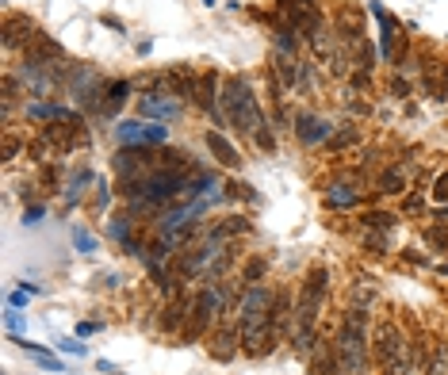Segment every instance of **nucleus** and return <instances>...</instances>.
<instances>
[{
    "instance_id": "obj_1",
    "label": "nucleus",
    "mask_w": 448,
    "mask_h": 375,
    "mask_svg": "<svg viewBox=\"0 0 448 375\" xmlns=\"http://www.w3.org/2000/svg\"><path fill=\"white\" fill-rule=\"evenodd\" d=\"M337 360L345 375H364L368 372V306L353 303L341 318L337 330Z\"/></svg>"
},
{
    "instance_id": "obj_2",
    "label": "nucleus",
    "mask_w": 448,
    "mask_h": 375,
    "mask_svg": "<svg viewBox=\"0 0 448 375\" xmlns=\"http://www.w3.org/2000/svg\"><path fill=\"white\" fill-rule=\"evenodd\" d=\"M223 108H226V123L246 130L249 138H257L265 130V115H260V104L253 96V88L246 85L241 77H230L223 88Z\"/></svg>"
},
{
    "instance_id": "obj_3",
    "label": "nucleus",
    "mask_w": 448,
    "mask_h": 375,
    "mask_svg": "<svg viewBox=\"0 0 448 375\" xmlns=\"http://www.w3.org/2000/svg\"><path fill=\"white\" fill-rule=\"evenodd\" d=\"M115 176H119V192H127V188H134V184H142L146 176L158 169V153L150 150V146H119V153H115Z\"/></svg>"
},
{
    "instance_id": "obj_4",
    "label": "nucleus",
    "mask_w": 448,
    "mask_h": 375,
    "mask_svg": "<svg viewBox=\"0 0 448 375\" xmlns=\"http://www.w3.org/2000/svg\"><path fill=\"white\" fill-rule=\"evenodd\" d=\"M326 291H330V272H326V268H311V276L303 280V291H299V306H295L299 330H314V325H318Z\"/></svg>"
},
{
    "instance_id": "obj_5",
    "label": "nucleus",
    "mask_w": 448,
    "mask_h": 375,
    "mask_svg": "<svg viewBox=\"0 0 448 375\" xmlns=\"http://www.w3.org/2000/svg\"><path fill=\"white\" fill-rule=\"evenodd\" d=\"M376 356H379V364H384L387 375L410 372V364H406V341H402V330H398V325L384 322L376 330Z\"/></svg>"
},
{
    "instance_id": "obj_6",
    "label": "nucleus",
    "mask_w": 448,
    "mask_h": 375,
    "mask_svg": "<svg viewBox=\"0 0 448 375\" xmlns=\"http://www.w3.org/2000/svg\"><path fill=\"white\" fill-rule=\"evenodd\" d=\"M169 138L165 123H150V119H123L115 127V142L119 146H161Z\"/></svg>"
},
{
    "instance_id": "obj_7",
    "label": "nucleus",
    "mask_w": 448,
    "mask_h": 375,
    "mask_svg": "<svg viewBox=\"0 0 448 375\" xmlns=\"http://www.w3.org/2000/svg\"><path fill=\"white\" fill-rule=\"evenodd\" d=\"M138 111H142V119H150V123H173V119L184 115L181 100H176V96H161V92H146L142 100H138Z\"/></svg>"
},
{
    "instance_id": "obj_8",
    "label": "nucleus",
    "mask_w": 448,
    "mask_h": 375,
    "mask_svg": "<svg viewBox=\"0 0 448 375\" xmlns=\"http://www.w3.org/2000/svg\"><path fill=\"white\" fill-rule=\"evenodd\" d=\"M372 15H376L379 27H384V58H387V62H402L406 38H402V27H398V20H391L379 0H372Z\"/></svg>"
},
{
    "instance_id": "obj_9",
    "label": "nucleus",
    "mask_w": 448,
    "mask_h": 375,
    "mask_svg": "<svg viewBox=\"0 0 448 375\" xmlns=\"http://www.w3.org/2000/svg\"><path fill=\"white\" fill-rule=\"evenodd\" d=\"M295 134L303 146H318V142H330L333 138V123L322 115H314V111H299L295 115Z\"/></svg>"
},
{
    "instance_id": "obj_10",
    "label": "nucleus",
    "mask_w": 448,
    "mask_h": 375,
    "mask_svg": "<svg viewBox=\"0 0 448 375\" xmlns=\"http://www.w3.org/2000/svg\"><path fill=\"white\" fill-rule=\"evenodd\" d=\"M272 306H276V295L268 288H249L238 303V314L241 322H257V318H272Z\"/></svg>"
},
{
    "instance_id": "obj_11",
    "label": "nucleus",
    "mask_w": 448,
    "mask_h": 375,
    "mask_svg": "<svg viewBox=\"0 0 448 375\" xmlns=\"http://www.w3.org/2000/svg\"><path fill=\"white\" fill-rule=\"evenodd\" d=\"M195 322H192V333H203L207 330V322H215L218 311H223V288H203L200 295H195Z\"/></svg>"
},
{
    "instance_id": "obj_12",
    "label": "nucleus",
    "mask_w": 448,
    "mask_h": 375,
    "mask_svg": "<svg viewBox=\"0 0 448 375\" xmlns=\"http://www.w3.org/2000/svg\"><path fill=\"white\" fill-rule=\"evenodd\" d=\"M35 38H38V31H35V23H31V20H15V15L8 20V27H4V46H8V50H15V46L27 50Z\"/></svg>"
},
{
    "instance_id": "obj_13",
    "label": "nucleus",
    "mask_w": 448,
    "mask_h": 375,
    "mask_svg": "<svg viewBox=\"0 0 448 375\" xmlns=\"http://www.w3.org/2000/svg\"><path fill=\"white\" fill-rule=\"evenodd\" d=\"M215 88H218V73H203L200 88H195V104H200L203 111H211V115L218 119V127H226V115L218 111V104H215Z\"/></svg>"
},
{
    "instance_id": "obj_14",
    "label": "nucleus",
    "mask_w": 448,
    "mask_h": 375,
    "mask_svg": "<svg viewBox=\"0 0 448 375\" xmlns=\"http://www.w3.org/2000/svg\"><path fill=\"white\" fill-rule=\"evenodd\" d=\"M207 150L215 153V157L223 161L226 169H238V165H241V153L234 150V142L223 134V130H207Z\"/></svg>"
},
{
    "instance_id": "obj_15",
    "label": "nucleus",
    "mask_w": 448,
    "mask_h": 375,
    "mask_svg": "<svg viewBox=\"0 0 448 375\" xmlns=\"http://www.w3.org/2000/svg\"><path fill=\"white\" fill-rule=\"evenodd\" d=\"M241 348V333L238 330H218L215 337H211V356L215 360H234Z\"/></svg>"
},
{
    "instance_id": "obj_16",
    "label": "nucleus",
    "mask_w": 448,
    "mask_h": 375,
    "mask_svg": "<svg viewBox=\"0 0 448 375\" xmlns=\"http://www.w3.org/2000/svg\"><path fill=\"white\" fill-rule=\"evenodd\" d=\"M130 96V80H108V104H104V119H111Z\"/></svg>"
},
{
    "instance_id": "obj_17",
    "label": "nucleus",
    "mask_w": 448,
    "mask_h": 375,
    "mask_svg": "<svg viewBox=\"0 0 448 375\" xmlns=\"http://www.w3.org/2000/svg\"><path fill=\"white\" fill-rule=\"evenodd\" d=\"M88 184H96V173H92V169H77V173H73V181L65 184V203H77L80 195H85Z\"/></svg>"
},
{
    "instance_id": "obj_18",
    "label": "nucleus",
    "mask_w": 448,
    "mask_h": 375,
    "mask_svg": "<svg viewBox=\"0 0 448 375\" xmlns=\"http://www.w3.org/2000/svg\"><path fill=\"white\" fill-rule=\"evenodd\" d=\"M326 203H330V207H356V203H360V192L349 188V184H333L330 192H326Z\"/></svg>"
},
{
    "instance_id": "obj_19",
    "label": "nucleus",
    "mask_w": 448,
    "mask_h": 375,
    "mask_svg": "<svg viewBox=\"0 0 448 375\" xmlns=\"http://www.w3.org/2000/svg\"><path fill=\"white\" fill-rule=\"evenodd\" d=\"M295 50H299V31L295 27H276V54L295 58Z\"/></svg>"
},
{
    "instance_id": "obj_20",
    "label": "nucleus",
    "mask_w": 448,
    "mask_h": 375,
    "mask_svg": "<svg viewBox=\"0 0 448 375\" xmlns=\"http://www.w3.org/2000/svg\"><path fill=\"white\" fill-rule=\"evenodd\" d=\"M130 222H134V215H111L108 218V238H115V241H123V246H130Z\"/></svg>"
},
{
    "instance_id": "obj_21",
    "label": "nucleus",
    "mask_w": 448,
    "mask_h": 375,
    "mask_svg": "<svg viewBox=\"0 0 448 375\" xmlns=\"http://www.w3.org/2000/svg\"><path fill=\"white\" fill-rule=\"evenodd\" d=\"M249 230V222H246V218H241V215H230V218H226V222H218L215 226V230H211V234H218V238H223V241H234V238H238V234H246Z\"/></svg>"
},
{
    "instance_id": "obj_22",
    "label": "nucleus",
    "mask_w": 448,
    "mask_h": 375,
    "mask_svg": "<svg viewBox=\"0 0 448 375\" xmlns=\"http://www.w3.org/2000/svg\"><path fill=\"white\" fill-rule=\"evenodd\" d=\"M356 142H360V127H345L330 138V150H349V146H356Z\"/></svg>"
},
{
    "instance_id": "obj_23",
    "label": "nucleus",
    "mask_w": 448,
    "mask_h": 375,
    "mask_svg": "<svg viewBox=\"0 0 448 375\" xmlns=\"http://www.w3.org/2000/svg\"><path fill=\"white\" fill-rule=\"evenodd\" d=\"M406 188V176L398 173V169H387L384 176H379V192H387V195H398Z\"/></svg>"
},
{
    "instance_id": "obj_24",
    "label": "nucleus",
    "mask_w": 448,
    "mask_h": 375,
    "mask_svg": "<svg viewBox=\"0 0 448 375\" xmlns=\"http://www.w3.org/2000/svg\"><path fill=\"white\" fill-rule=\"evenodd\" d=\"M426 246H433L437 253H448V226L444 222H437V226L426 230Z\"/></svg>"
},
{
    "instance_id": "obj_25",
    "label": "nucleus",
    "mask_w": 448,
    "mask_h": 375,
    "mask_svg": "<svg viewBox=\"0 0 448 375\" xmlns=\"http://www.w3.org/2000/svg\"><path fill=\"white\" fill-rule=\"evenodd\" d=\"M360 222L364 226H379V230H391V226H395V215H387V211H364Z\"/></svg>"
},
{
    "instance_id": "obj_26",
    "label": "nucleus",
    "mask_w": 448,
    "mask_h": 375,
    "mask_svg": "<svg viewBox=\"0 0 448 375\" xmlns=\"http://www.w3.org/2000/svg\"><path fill=\"white\" fill-rule=\"evenodd\" d=\"M184 318H188V299H181V303H173L169 306V314H165V330H176V322H184Z\"/></svg>"
},
{
    "instance_id": "obj_27",
    "label": "nucleus",
    "mask_w": 448,
    "mask_h": 375,
    "mask_svg": "<svg viewBox=\"0 0 448 375\" xmlns=\"http://www.w3.org/2000/svg\"><path fill=\"white\" fill-rule=\"evenodd\" d=\"M314 372H318V375H337V360H330L326 345H318V356H314Z\"/></svg>"
},
{
    "instance_id": "obj_28",
    "label": "nucleus",
    "mask_w": 448,
    "mask_h": 375,
    "mask_svg": "<svg viewBox=\"0 0 448 375\" xmlns=\"http://www.w3.org/2000/svg\"><path fill=\"white\" fill-rule=\"evenodd\" d=\"M265 268H268V264H265V257H253L246 268H241V280H246V283H257L260 276H265Z\"/></svg>"
},
{
    "instance_id": "obj_29",
    "label": "nucleus",
    "mask_w": 448,
    "mask_h": 375,
    "mask_svg": "<svg viewBox=\"0 0 448 375\" xmlns=\"http://www.w3.org/2000/svg\"><path fill=\"white\" fill-rule=\"evenodd\" d=\"M73 246H77V253H96V238L77 226V230H73Z\"/></svg>"
},
{
    "instance_id": "obj_30",
    "label": "nucleus",
    "mask_w": 448,
    "mask_h": 375,
    "mask_svg": "<svg viewBox=\"0 0 448 375\" xmlns=\"http://www.w3.org/2000/svg\"><path fill=\"white\" fill-rule=\"evenodd\" d=\"M429 375H448V341L441 348H437V356H433V368H429Z\"/></svg>"
},
{
    "instance_id": "obj_31",
    "label": "nucleus",
    "mask_w": 448,
    "mask_h": 375,
    "mask_svg": "<svg viewBox=\"0 0 448 375\" xmlns=\"http://www.w3.org/2000/svg\"><path fill=\"white\" fill-rule=\"evenodd\" d=\"M433 199H437V203H444V207H448V173H441V176H437V184H433Z\"/></svg>"
},
{
    "instance_id": "obj_32",
    "label": "nucleus",
    "mask_w": 448,
    "mask_h": 375,
    "mask_svg": "<svg viewBox=\"0 0 448 375\" xmlns=\"http://www.w3.org/2000/svg\"><path fill=\"white\" fill-rule=\"evenodd\" d=\"M43 222V207H27L23 211V226H38Z\"/></svg>"
},
{
    "instance_id": "obj_33",
    "label": "nucleus",
    "mask_w": 448,
    "mask_h": 375,
    "mask_svg": "<svg viewBox=\"0 0 448 375\" xmlns=\"http://www.w3.org/2000/svg\"><path fill=\"white\" fill-rule=\"evenodd\" d=\"M58 348H65V353H69V356H85V345H80V341H58Z\"/></svg>"
},
{
    "instance_id": "obj_34",
    "label": "nucleus",
    "mask_w": 448,
    "mask_h": 375,
    "mask_svg": "<svg viewBox=\"0 0 448 375\" xmlns=\"http://www.w3.org/2000/svg\"><path fill=\"white\" fill-rule=\"evenodd\" d=\"M257 146H260L265 153H272V150H276V138L268 134V130H260V134H257Z\"/></svg>"
},
{
    "instance_id": "obj_35",
    "label": "nucleus",
    "mask_w": 448,
    "mask_h": 375,
    "mask_svg": "<svg viewBox=\"0 0 448 375\" xmlns=\"http://www.w3.org/2000/svg\"><path fill=\"white\" fill-rule=\"evenodd\" d=\"M108 199H111V188H108V184H100V192H96V207L104 211V207H108Z\"/></svg>"
},
{
    "instance_id": "obj_36",
    "label": "nucleus",
    "mask_w": 448,
    "mask_h": 375,
    "mask_svg": "<svg viewBox=\"0 0 448 375\" xmlns=\"http://www.w3.org/2000/svg\"><path fill=\"white\" fill-rule=\"evenodd\" d=\"M421 203H426V195H421V192H418V195H406V203H402V211H418V207H421Z\"/></svg>"
},
{
    "instance_id": "obj_37",
    "label": "nucleus",
    "mask_w": 448,
    "mask_h": 375,
    "mask_svg": "<svg viewBox=\"0 0 448 375\" xmlns=\"http://www.w3.org/2000/svg\"><path fill=\"white\" fill-rule=\"evenodd\" d=\"M4 153H8V157H15V153H20V138L8 134V138H4Z\"/></svg>"
},
{
    "instance_id": "obj_38",
    "label": "nucleus",
    "mask_w": 448,
    "mask_h": 375,
    "mask_svg": "<svg viewBox=\"0 0 448 375\" xmlns=\"http://www.w3.org/2000/svg\"><path fill=\"white\" fill-rule=\"evenodd\" d=\"M96 330H100L96 322H80V325H77V337H92Z\"/></svg>"
},
{
    "instance_id": "obj_39",
    "label": "nucleus",
    "mask_w": 448,
    "mask_h": 375,
    "mask_svg": "<svg viewBox=\"0 0 448 375\" xmlns=\"http://www.w3.org/2000/svg\"><path fill=\"white\" fill-rule=\"evenodd\" d=\"M391 92H395V96H406V92H410V88H406V80L398 77V80H391Z\"/></svg>"
},
{
    "instance_id": "obj_40",
    "label": "nucleus",
    "mask_w": 448,
    "mask_h": 375,
    "mask_svg": "<svg viewBox=\"0 0 448 375\" xmlns=\"http://www.w3.org/2000/svg\"><path fill=\"white\" fill-rule=\"evenodd\" d=\"M104 27H111V31H119V35H123V23H119L115 15H104Z\"/></svg>"
},
{
    "instance_id": "obj_41",
    "label": "nucleus",
    "mask_w": 448,
    "mask_h": 375,
    "mask_svg": "<svg viewBox=\"0 0 448 375\" xmlns=\"http://www.w3.org/2000/svg\"><path fill=\"white\" fill-rule=\"evenodd\" d=\"M4 322H8V330H20V314H15V311H8Z\"/></svg>"
},
{
    "instance_id": "obj_42",
    "label": "nucleus",
    "mask_w": 448,
    "mask_h": 375,
    "mask_svg": "<svg viewBox=\"0 0 448 375\" xmlns=\"http://www.w3.org/2000/svg\"><path fill=\"white\" fill-rule=\"evenodd\" d=\"M441 272H448V264H444V268H441Z\"/></svg>"
}]
</instances>
